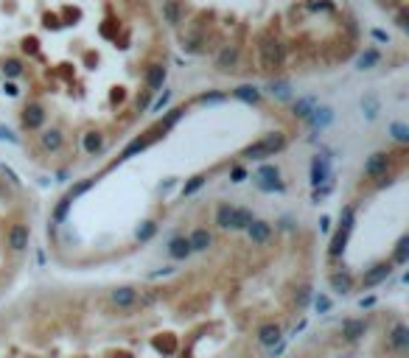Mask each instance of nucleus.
<instances>
[{
	"mask_svg": "<svg viewBox=\"0 0 409 358\" xmlns=\"http://www.w3.org/2000/svg\"><path fill=\"white\" fill-rule=\"evenodd\" d=\"M277 358H409V330L392 308L359 310L314 328Z\"/></svg>",
	"mask_w": 409,
	"mask_h": 358,
	"instance_id": "nucleus-4",
	"label": "nucleus"
},
{
	"mask_svg": "<svg viewBox=\"0 0 409 358\" xmlns=\"http://www.w3.org/2000/svg\"><path fill=\"white\" fill-rule=\"evenodd\" d=\"M166 36L230 78L334 70L361 42L348 0H151Z\"/></svg>",
	"mask_w": 409,
	"mask_h": 358,
	"instance_id": "nucleus-3",
	"label": "nucleus"
},
{
	"mask_svg": "<svg viewBox=\"0 0 409 358\" xmlns=\"http://www.w3.org/2000/svg\"><path fill=\"white\" fill-rule=\"evenodd\" d=\"M20 9H23V0H0V67H3V62L12 54Z\"/></svg>",
	"mask_w": 409,
	"mask_h": 358,
	"instance_id": "nucleus-6",
	"label": "nucleus"
},
{
	"mask_svg": "<svg viewBox=\"0 0 409 358\" xmlns=\"http://www.w3.org/2000/svg\"><path fill=\"white\" fill-rule=\"evenodd\" d=\"M314 252L255 221L169 277L48 288L0 308V358H266L311 299Z\"/></svg>",
	"mask_w": 409,
	"mask_h": 358,
	"instance_id": "nucleus-1",
	"label": "nucleus"
},
{
	"mask_svg": "<svg viewBox=\"0 0 409 358\" xmlns=\"http://www.w3.org/2000/svg\"><path fill=\"white\" fill-rule=\"evenodd\" d=\"M166 70L169 36L151 0H23L0 76L31 160L78 171L138 126Z\"/></svg>",
	"mask_w": 409,
	"mask_h": 358,
	"instance_id": "nucleus-2",
	"label": "nucleus"
},
{
	"mask_svg": "<svg viewBox=\"0 0 409 358\" xmlns=\"http://www.w3.org/2000/svg\"><path fill=\"white\" fill-rule=\"evenodd\" d=\"M34 230L31 196L17 179L0 168V299L25 268Z\"/></svg>",
	"mask_w": 409,
	"mask_h": 358,
	"instance_id": "nucleus-5",
	"label": "nucleus"
}]
</instances>
